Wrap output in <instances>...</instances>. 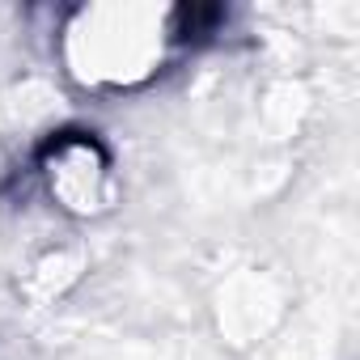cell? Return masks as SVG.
Here are the masks:
<instances>
[{
	"instance_id": "6da1fadb",
	"label": "cell",
	"mask_w": 360,
	"mask_h": 360,
	"mask_svg": "<svg viewBox=\"0 0 360 360\" xmlns=\"http://www.w3.org/2000/svg\"><path fill=\"white\" fill-rule=\"evenodd\" d=\"M102 183H106V161L89 140H64L56 148L51 191H60L68 208H98Z\"/></svg>"
}]
</instances>
